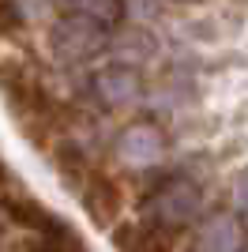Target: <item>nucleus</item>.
I'll use <instances>...</instances> for the list:
<instances>
[{"mask_svg": "<svg viewBox=\"0 0 248 252\" xmlns=\"http://www.w3.org/2000/svg\"><path fill=\"white\" fill-rule=\"evenodd\" d=\"M49 45L61 61H91V57H98L109 45V27H102L91 15L68 8V15H61V19L53 23Z\"/></svg>", "mask_w": 248, "mask_h": 252, "instance_id": "nucleus-1", "label": "nucleus"}, {"mask_svg": "<svg viewBox=\"0 0 248 252\" xmlns=\"http://www.w3.org/2000/svg\"><path fill=\"white\" fill-rule=\"evenodd\" d=\"M0 91L19 117H53V102L41 91V83L27 72V64L4 61L0 64Z\"/></svg>", "mask_w": 248, "mask_h": 252, "instance_id": "nucleus-2", "label": "nucleus"}, {"mask_svg": "<svg viewBox=\"0 0 248 252\" xmlns=\"http://www.w3.org/2000/svg\"><path fill=\"white\" fill-rule=\"evenodd\" d=\"M196 211H199V189L188 181H165L151 196V222H162L169 230H181L185 222H192Z\"/></svg>", "mask_w": 248, "mask_h": 252, "instance_id": "nucleus-3", "label": "nucleus"}, {"mask_svg": "<svg viewBox=\"0 0 248 252\" xmlns=\"http://www.w3.org/2000/svg\"><path fill=\"white\" fill-rule=\"evenodd\" d=\"M0 211H4L19 230L34 233V237H72L75 233L68 222H61L53 211H45L38 200H31V196H4V200H0Z\"/></svg>", "mask_w": 248, "mask_h": 252, "instance_id": "nucleus-4", "label": "nucleus"}, {"mask_svg": "<svg viewBox=\"0 0 248 252\" xmlns=\"http://www.w3.org/2000/svg\"><path fill=\"white\" fill-rule=\"evenodd\" d=\"M94 94L105 109H121V105H135L143 98V75L128 68V64H109L94 75Z\"/></svg>", "mask_w": 248, "mask_h": 252, "instance_id": "nucleus-5", "label": "nucleus"}, {"mask_svg": "<svg viewBox=\"0 0 248 252\" xmlns=\"http://www.w3.org/2000/svg\"><path fill=\"white\" fill-rule=\"evenodd\" d=\"M165 151V136L162 128H155L151 121H135V125H128L121 132V139H117V155H121V162H128V166H155L158 158H162Z\"/></svg>", "mask_w": 248, "mask_h": 252, "instance_id": "nucleus-6", "label": "nucleus"}, {"mask_svg": "<svg viewBox=\"0 0 248 252\" xmlns=\"http://www.w3.org/2000/svg\"><path fill=\"white\" fill-rule=\"evenodd\" d=\"M79 196H83L87 215H91L98 226H113V219L121 215V189H117L113 177H105V173H98V169L83 181Z\"/></svg>", "mask_w": 248, "mask_h": 252, "instance_id": "nucleus-7", "label": "nucleus"}, {"mask_svg": "<svg viewBox=\"0 0 248 252\" xmlns=\"http://www.w3.org/2000/svg\"><path fill=\"white\" fill-rule=\"evenodd\" d=\"M203 252H241V226L233 215H215L199 233Z\"/></svg>", "mask_w": 248, "mask_h": 252, "instance_id": "nucleus-8", "label": "nucleus"}, {"mask_svg": "<svg viewBox=\"0 0 248 252\" xmlns=\"http://www.w3.org/2000/svg\"><path fill=\"white\" fill-rule=\"evenodd\" d=\"M57 169H61V177L72 185V189H83V181L91 177L94 169H91V162H87V155H83V147L79 143H61L57 147Z\"/></svg>", "mask_w": 248, "mask_h": 252, "instance_id": "nucleus-9", "label": "nucleus"}, {"mask_svg": "<svg viewBox=\"0 0 248 252\" xmlns=\"http://www.w3.org/2000/svg\"><path fill=\"white\" fill-rule=\"evenodd\" d=\"M68 4L83 15H91L94 23L109 27V31L124 23V0H68Z\"/></svg>", "mask_w": 248, "mask_h": 252, "instance_id": "nucleus-10", "label": "nucleus"}, {"mask_svg": "<svg viewBox=\"0 0 248 252\" xmlns=\"http://www.w3.org/2000/svg\"><path fill=\"white\" fill-rule=\"evenodd\" d=\"M4 177H8V169H4V162H0V181H4Z\"/></svg>", "mask_w": 248, "mask_h": 252, "instance_id": "nucleus-11", "label": "nucleus"}, {"mask_svg": "<svg viewBox=\"0 0 248 252\" xmlns=\"http://www.w3.org/2000/svg\"><path fill=\"white\" fill-rule=\"evenodd\" d=\"M241 252H248V249H241Z\"/></svg>", "mask_w": 248, "mask_h": 252, "instance_id": "nucleus-12", "label": "nucleus"}]
</instances>
